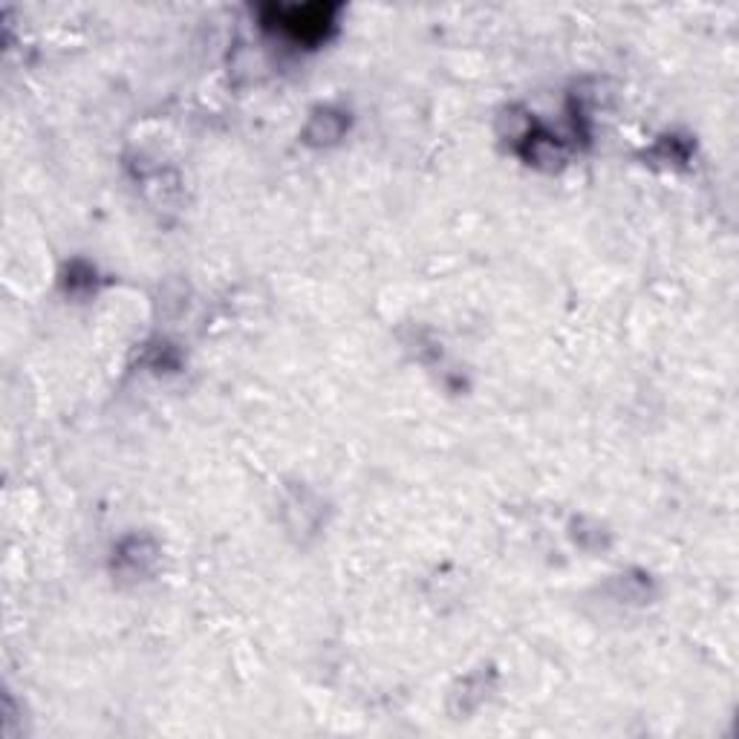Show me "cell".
Segmentation results:
<instances>
[{
  "label": "cell",
  "mask_w": 739,
  "mask_h": 739,
  "mask_svg": "<svg viewBox=\"0 0 739 739\" xmlns=\"http://www.w3.org/2000/svg\"><path fill=\"white\" fill-rule=\"evenodd\" d=\"M275 15H278L280 29H287L292 38H304V41H313V38H320L324 29H327L332 21L329 15L336 12V9L327 7H292V9H271Z\"/></svg>",
  "instance_id": "cell-1"
}]
</instances>
